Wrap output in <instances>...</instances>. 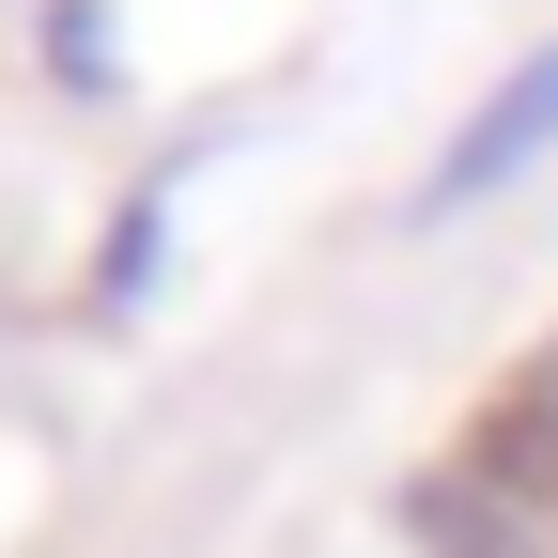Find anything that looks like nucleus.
Returning <instances> with one entry per match:
<instances>
[{
	"label": "nucleus",
	"instance_id": "nucleus-1",
	"mask_svg": "<svg viewBox=\"0 0 558 558\" xmlns=\"http://www.w3.org/2000/svg\"><path fill=\"white\" fill-rule=\"evenodd\" d=\"M543 156H558V47H543V62H512V78L465 109V140L435 156V186H418V218H465V202H497V186H512V171H543Z\"/></svg>",
	"mask_w": 558,
	"mask_h": 558
}]
</instances>
